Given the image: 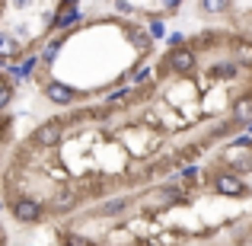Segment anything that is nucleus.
Here are the masks:
<instances>
[{"instance_id": "obj_2", "label": "nucleus", "mask_w": 252, "mask_h": 246, "mask_svg": "<svg viewBox=\"0 0 252 246\" xmlns=\"http://www.w3.org/2000/svg\"><path fill=\"white\" fill-rule=\"evenodd\" d=\"M61 141H64V122L61 118H48V122H42L32 131L26 144H29V147H38V150H55Z\"/></svg>"}, {"instance_id": "obj_15", "label": "nucleus", "mask_w": 252, "mask_h": 246, "mask_svg": "<svg viewBox=\"0 0 252 246\" xmlns=\"http://www.w3.org/2000/svg\"><path fill=\"white\" fill-rule=\"evenodd\" d=\"M137 96V90H131V86H118V90L109 93V109H122V105H131Z\"/></svg>"}, {"instance_id": "obj_28", "label": "nucleus", "mask_w": 252, "mask_h": 246, "mask_svg": "<svg viewBox=\"0 0 252 246\" xmlns=\"http://www.w3.org/2000/svg\"><path fill=\"white\" fill-rule=\"evenodd\" d=\"M243 131H246V135L252 138V122H246V125H243Z\"/></svg>"}, {"instance_id": "obj_24", "label": "nucleus", "mask_w": 252, "mask_h": 246, "mask_svg": "<svg viewBox=\"0 0 252 246\" xmlns=\"http://www.w3.org/2000/svg\"><path fill=\"white\" fill-rule=\"evenodd\" d=\"M179 179H182V182H189V185H195V182H198V166H195V163L185 166L182 176H176V182H179Z\"/></svg>"}, {"instance_id": "obj_10", "label": "nucleus", "mask_w": 252, "mask_h": 246, "mask_svg": "<svg viewBox=\"0 0 252 246\" xmlns=\"http://www.w3.org/2000/svg\"><path fill=\"white\" fill-rule=\"evenodd\" d=\"M125 35L131 38V45H134L141 55H150V51H154V38L147 35L144 26H125Z\"/></svg>"}, {"instance_id": "obj_17", "label": "nucleus", "mask_w": 252, "mask_h": 246, "mask_svg": "<svg viewBox=\"0 0 252 246\" xmlns=\"http://www.w3.org/2000/svg\"><path fill=\"white\" fill-rule=\"evenodd\" d=\"M154 83V64H141V68L131 74V90H141V86Z\"/></svg>"}, {"instance_id": "obj_19", "label": "nucleus", "mask_w": 252, "mask_h": 246, "mask_svg": "<svg viewBox=\"0 0 252 246\" xmlns=\"http://www.w3.org/2000/svg\"><path fill=\"white\" fill-rule=\"evenodd\" d=\"M61 246H96V243H93L90 237L77 234V230H64V234H61Z\"/></svg>"}, {"instance_id": "obj_5", "label": "nucleus", "mask_w": 252, "mask_h": 246, "mask_svg": "<svg viewBox=\"0 0 252 246\" xmlns=\"http://www.w3.org/2000/svg\"><path fill=\"white\" fill-rule=\"evenodd\" d=\"M42 93H45V99H48V103L61 105V109H67V105L77 103V90H74V86L55 80V77H45V80H42Z\"/></svg>"}, {"instance_id": "obj_20", "label": "nucleus", "mask_w": 252, "mask_h": 246, "mask_svg": "<svg viewBox=\"0 0 252 246\" xmlns=\"http://www.w3.org/2000/svg\"><path fill=\"white\" fill-rule=\"evenodd\" d=\"M233 61L240 64V68H252V45H240V48L233 51Z\"/></svg>"}, {"instance_id": "obj_11", "label": "nucleus", "mask_w": 252, "mask_h": 246, "mask_svg": "<svg viewBox=\"0 0 252 246\" xmlns=\"http://www.w3.org/2000/svg\"><path fill=\"white\" fill-rule=\"evenodd\" d=\"M61 45H64V35H55L48 38V42H42V48H38V64H45V68H51V64L58 61V55H61Z\"/></svg>"}, {"instance_id": "obj_14", "label": "nucleus", "mask_w": 252, "mask_h": 246, "mask_svg": "<svg viewBox=\"0 0 252 246\" xmlns=\"http://www.w3.org/2000/svg\"><path fill=\"white\" fill-rule=\"evenodd\" d=\"M211 77L220 80V83H233L236 77H240V64H236V61H220V64L211 68Z\"/></svg>"}, {"instance_id": "obj_25", "label": "nucleus", "mask_w": 252, "mask_h": 246, "mask_svg": "<svg viewBox=\"0 0 252 246\" xmlns=\"http://www.w3.org/2000/svg\"><path fill=\"white\" fill-rule=\"evenodd\" d=\"M10 99H13V86L10 83H0V112L10 105Z\"/></svg>"}, {"instance_id": "obj_9", "label": "nucleus", "mask_w": 252, "mask_h": 246, "mask_svg": "<svg viewBox=\"0 0 252 246\" xmlns=\"http://www.w3.org/2000/svg\"><path fill=\"white\" fill-rule=\"evenodd\" d=\"M26 51H29V48H26V45L19 42L16 35H10V32L0 29V58H3L6 64L16 61V58H19V55H26Z\"/></svg>"}, {"instance_id": "obj_22", "label": "nucleus", "mask_w": 252, "mask_h": 246, "mask_svg": "<svg viewBox=\"0 0 252 246\" xmlns=\"http://www.w3.org/2000/svg\"><path fill=\"white\" fill-rule=\"evenodd\" d=\"M179 240H182V234H179V230H163V234L154 240V246H176Z\"/></svg>"}, {"instance_id": "obj_12", "label": "nucleus", "mask_w": 252, "mask_h": 246, "mask_svg": "<svg viewBox=\"0 0 252 246\" xmlns=\"http://www.w3.org/2000/svg\"><path fill=\"white\" fill-rule=\"evenodd\" d=\"M35 68H38V58L35 55H26L23 64H10L6 74L13 77V83H23V80H29V77H32V70H35Z\"/></svg>"}, {"instance_id": "obj_16", "label": "nucleus", "mask_w": 252, "mask_h": 246, "mask_svg": "<svg viewBox=\"0 0 252 246\" xmlns=\"http://www.w3.org/2000/svg\"><path fill=\"white\" fill-rule=\"evenodd\" d=\"M51 202H58V211L74 208V205H77V192H74V185H61V189H58V195L51 198Z\"/></svg>"}, {"instance_id": "obj_23", "label": "nucleus", "mask_w": 252, "mask_h": 246, "mask_svg": "<svg viewBox=\"0 0 252 246\" xmlns=\"http://www.w3.org/2000/svg\"><path fill=\"white\" fill-rule=\"evenodd\" d=\"M227 147H233V150H252V138L249 135H236Z\"/></svg>"}, {"instance_id": "obj_26", "label": "nucleus", "mask_w": 252, "mask_h": 246, "mask_svg": "<svg viewBox=\"0 0 252 246\" xmlns=\"http://www.w3.org/2000/svg\"><path fill=\"white\" fill-rule=\"evenodd\" d=\"M166 45H169V48H182L185 35H182V32H166Z\"/></svg>"}, {"instance_id": "obj_13", "label": "nucleus", "mask_w": 252, "mask_h": 246, "mask_svg": "<svg viewBox=\"0 0 252 246\" xmlns=\"http://www.w3.org/2000/svg\"><path fill=\"white\" fill-rule=\"evenodd\" d=\"M128 208H131L128 198H109V202L96 205V208H93V214H99V217H118V214H125Z\"/></svg>"}, {"instance_id": "obj_18", "label": "nucleus", "mask_w": 252, "mask_h": 246, "mask_svg": "<svg viewBox=\"0 0 252 246\" xmlns=\"http://www.w3.org/2000/svg\"><path fill=\"white\" fill-rule=\"evenodd\" d=\"M144 29H147V35L154 38V42H160V38H166V23H163L160 16H150Z\"/></svg>"}, {"instance_id": "obj_6", "label": "nucleus", "mask_w": 252, "mask_h": 246, "mask_svg": "<svg viewBox=\"0 0 252 246\" xmlns=\"http://www.w3.org/2000/svg\"><path fill=\"white\" fill-rule=\"evenodd\" d=\"M51 29L55 32H67V29H77L80 26V3H74V0H64L61 6H58V13L51 16Z\"/></svg>"}, {"instance_id": "obj_4", "label": "nucleus", "mask_w": 252, "mask_h": 246, "mask_svg": "<svg viewBox=\"0 0 252 246\" xmlns=\"http://www.w3.org/2000/svg\"><path fill=\"white\" fill-rule=\"evenodd\" d=\"M211 189H214L217 195H227V198H246L249 195L246 179L236 176V173H227V170H217L214 176H211Z\"/></svg>"}, {"instance_id": "obj_29", "label": "nucleus", "mask_w": 252, "mask_h": 246, "mask_svg": "<svg viewBox=\"0 0 252 246\" xmlns=\"http://www.w3.org/2000/svg\"><path fill=\"white\" fill-rule=\"evenodd\" d=\"M6 208V202H3V195H0V211H3Z\"/></svg>"}, {"instance_id": "obj_3", "label": "nucleus", "mask_w": 252, "mask_h": 246, "mask_svg": "<svg viewBox=\"0 0 252 246\" xmlns=\"http://www.w3.org/2000/svg\"><path fill=\"white\" fill-rule=\"evenodd\" d=\"M10 214L19 224H38V221H45V202L32 195H16V198H10Z\"/></svg>"}, {"instance_id": "obj_7", "label": "nucleus", "mask_w": 252, "mask_h": 246, "mask_svg": "<svg viewBox=\"0 0 252 246\" xmlns=\"http://www.w3.org/2000/svg\"><path fill=\"white\" fill-rule=\"evenodd\" d=\"M220 163L227 173H236V176H246V173H252V150H233L227 147L220 154Z\"/></svg>"}, {"instance_id": "obj_27", "label": "nucleus", "mask_w": 252, "mask_h": 246, "mask_svg": "<svg viewBox=\"0 0 252 246\" xmlns=\"http://www.w3.org/2000/svg\"><path fill=\"white\" fill-rule=\"evenodd\" d=\"M112 10H115V13H122V16H128V13H134L137 6H134V3H122V0H118V3H112Z\"/></svg>"}, {"instance_id": "obj_1", "label": "nucleus", "mask_w": 252, "mask_h": 246, "mask_svg": "<svg viewBox=\"0 0 252 246\" xmlns=\"http://www.w3.org/2000/svg\"><path fill=\"white\" fill-rule=\"evenodd\" d=\"M198 68V51L191 48V45H182V48H169L166 58H163V70H169V74L176 77H189L195 74Z\"/></svg>"}, {"instance_id": "obj_21", "label": "nucleus", "mask_w": 252, "mask_h": 246, "mask_svg": "<svg viewBox=\"0 0 252 246\" xmlns=\"http://www.w3.org/2000/svg\"><path fill=\"white\" fill-rule=\"evenodd\" d=\"M198 10L201 13H227L230 3L227 0H204V3H198Z\"/></svg>"}, {"instance_id": "obj_30", "label": "nucleus", "mask_w": 252, "mask_h": 246, "mask_svg": "<svg viewBox=\"0 0 252 246\" xmlns=\"http://www.w3.org/2000/svg\"><path fill=\"white\" fill-rule=\"evenodd\" d=\"M0 128H3V122H0Z\"/></svg>"}, {"instance_id": "obj_8", "label": "nucleus", "mask_w": 252, "mask_h": 246, "mask_svg": "<svg viewBox=\"0 0 252 246\" xmlns=\"http://www.w3.org/2000/svg\"><path fill=\"white\" fill-rule=\"evenodd\" d=\"M230 122L236 128H243L246 122H252V93H240L230 99Z\"/></svg>"}]
</instances>
